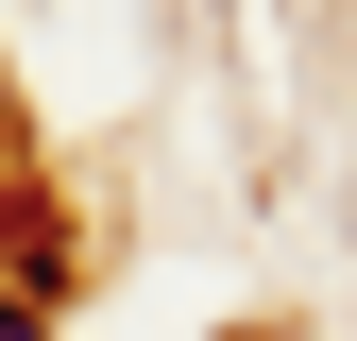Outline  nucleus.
I'll return each mask as SVG.
<instances>
[{
    "label": "nucleus",
    "instance_id": "f257e3e1",
    "mask_svg": "<svg viewBox=\"0 0 357 341\" xmlns=\"http://www.w3.org/2000/svg\"><path fill=\"white\" fill-rule=\"evenodd\" d=\"M0 341H52V324H34V290H0Z\"/></svg>",
    "mask_w": 357,
    "mask_h": 341
}]
</instances>
